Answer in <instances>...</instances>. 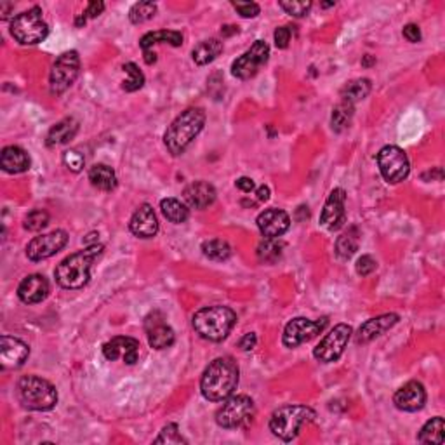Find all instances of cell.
I'll list each match as a JSON object with an SVG mask.
<instances>
[{
  "mask_svg": "<svg viewBox=\"0 0 445 445\" xmlns=\"http://www.w3.org/2000/svg\"><path fill=\"white\" fill-rule=\"evenodd\" d=\"M240 371L232 356H220L205 367L201 379V391L205 400L222 402L232 397L239 386Z\"/></svg>",
  "mask_w": 445,
  "mask_h": 445,
  "instance_id": "6da1fadb",
  "label": "cell"
},
{
  "mask_svg": "<svg viewBox=\"0 0 445 445\" xmlns=\"http://www.w3.org/2000/svg\"><path fill=\"white\" fill-rule=\"evenodd\" d=\"M101 251L103 245L96 242V244L87 245L82 251L74 252V254H70L68 258H64L60 264H57L55 270L56 282L60 283L63 289L70 291L82 289V287L89 282L91 266H93L96 258L101 254Z\"/></svg>",
  "mask_w": 445,
  "mask_h": 445,
  "instance_id": "7a4b0ae2",
  "label": "cell"
},
{
  "mask_svg": "<svg viewBox=\"0 0 445 445\" xmlns=\"http://www.w3.org/2000/svg\"><path fill=\"white\" fill-rule=\"evenodd\" d=\"M205 124V113L202 108H188L181 115L172 120L166 134H164V143L169 153L174 157L185 153V150L193 143L195 137L202 133Z\"/></svg>",
  "mask_w": 445,
  "mask_h": 445,
  "instance_id": "3957f363",
  "label": "cell"
},
{
  "mask_svg": "<svg viewBox=\"0 0 445 445\" xmlns=\"http://www.w3.org/2000/svg\"><path fill=\"white\" fill-rule=\"evenodd\" d=\"M195 332L213 343L226 339L237 324V313L228 306H207L191 318Z\"/></svg>",
  "mask_w": 445,
  "mask_h": 445,
  "instance_id": "277c9868",
  "label": "cell"
},
{
  "mask_svg": "<svg viewBox=\"0 0 445 445\" xmlns=\"http://www.w3.org/2000/svg\"><path fill=\"white\" fill-rule=\"evenodd\" d=\"M315 410L306 405H282L271 414L270 432L283 442H291L299 435L303 424L315 419Z\"/></svg>",
  "mask_w": 445,
  "mask_h": 445,
  "instance_id": "5b68a950",
  "label": "cell"
},
{
  "mask_svg": "<svg viewBox=\"0 0 445 445\" xmlns=\"http://www.w3.org/2000/svg\"><path fill=\"white\" fill-rule=\"evenodd\" d=\"M18 398L30 410H51L57 404V391L38 376H23L18 381Z\"/></svg>",
  "mask_w": 445,
  "mask_h": 445,
  "instance_id": "8992f818",
  "label": "cell"
},
{
  "mask_svg": "<svg viewBox=\"0 0 445 445\" xmlns=\"http://www.w3.org/2000/svg\"><path fill=\"white\" fill-rule=\"evenodd\" d=\"M42 14L44 13L37 6L18 14L11 21V35L14 37V40L21 45H35L44 42L49 35V26Z\"/></svg>",
  "mask_w": 445,
  "mask_h": 445,
  "instance_id": "52a82bcc",
  "label": "cell"
},
{
  "mask_svg": "<svg viewBox=\"0 0 445 445\" xmlns=\"http://www.w3.org/2000/svg\"><path fill=\"white\" fill-rule=\"evenodd\" d=\"M256 416L254 400L247 395H235L222 400L216 412V423L225 429H237L247 427Z\"/></svg>",
  "mask_w": 445,
  "mask_h": 445,
  "instance_id": "ba28073f",
  "label": "cell"
},
{
  "mask_svg": "<svg viewBox=\"0 0 445 445\" xmlns=\"http://www.w3.org/2000/svg\"><path fill=\"white\" fill-rule=\"evenodd\" d=\"M378 166L385 181L391 183V185L402 183L410 172L407 153L402 148L395 147V145H388V147H383L379 150Z\"/></svg>",
  "mask_w": 445,
  "mask_h": 445,
  "instance_id": "9c48e42d",
  "label": "cell"
},
{
  "mask_svg": "<svg viewBox=\"0 0 445 445\" xmlns=\"http://www.w3.org/2000/svg\"><path fill=\"white\" fill-rule=\"evenodd\" d=\"M80 74V57L77 51L63 52L52 64L51 75H49V87L52 94H63L75 84Z\"/></svg>",
  "mask_w": 445,
  "mask_h": 445,
  "instance_id": "30bf717a",
  "label": "cell"
},
{
  "mask_svg": "<svg viewBox=\"0 0 445 445\" xmlns=\"http://www.w3.org/2000/svg\"><path fill=\"white\" fill-rule=\"evenodd\" d=\"M270 57V45L264 40H256L244 55L232 63V75L240 80L252 79Z\"/></svg>",
  "mask_w": 445,
  "mask_h": 445,
  "instance_id": "8fae6325",
  "label": "cell"
},
{
  "mask_svg": "<svg viewBox=\"0 0 445 445\" xmlns=\"http://www.w3.org/2000/svg\"><path fill=\"white\" fill-rule=\"evenodd\" d=\"M351 337V327L347 324H339L332 329L331 332L325 334L313 350V356L322 364L336 362L343 355L348 341Z\"/></svg>",
  "mask_w": 445,
  "mask_h": 445,
  "instance_id": "7c38bea8",
  "label": "cell"
},
{
  "mask_svg": "<svg viewBox=\"0 0 445 445\" xmlns=\"http://www.w3.org/2000/svg\"><path fill=\"white\" fill-rule=\"evenodd\" d=\"M325 327H327V318L325 317L318 318V320H310V318L305 317L293 318V320L286 325V329H283L282 336L283 347L296 348L299 344L313 339V337L318 336Z\"/></svg>",
  "mask_w": 445,
  "mask_h": 445,
  "instance_id": "4fadbf2b",
  "label": "cell"
},
{
  "mask_svg": "<svg viewBox=\"0 0 445 445\" xmlns=\"http://www.w3.org/2000/svg\"><path fill=\"white\" fill-rule=\"evenodd\" d=\"M68 244V233L64 230H55L45 235H38L26 245V256L30 261H42L63 251Z\"/></svg>",
  "mask_w": 445,
  "mask_h": 445,
  "instance_id": "5bb4252c",
  "label": "cell"
},
{
  "mask_svg": "<svg viewBox=\"0 0 445 445\" xmlns=\"http://www.w3.org/2000/svg\"><path fill=\"white\" fill-rule=\"evenodd\" d=\"M145 331H147L150 347L155 350H166V348L172 347L176 339L174 331L160 312H152L145 318Z\"/></svg>",
  "mask_w": 445,
  "mask_h": 445,
  "instance_id": "9a60e30c",
  "label": "cell"
},
{
  "mask_svg": "<svg viewBox=\"0 0 445 445\" xmlns=\"http://www.w3.org/2000/svg\"><path fill=\"white\" fill-rule=\"evenodd\" d=\"M344 202H347V193H344L343 188H336V190L331 191L320 214V225L325 230L336 232V230H339L344 225V221H347Z\"/></svg>",
  "mask_w": 445,
  "mask_h": 445,
  "instance_id": "2e32d148",
  "label": "cell"
},
{
  "mask_svg": "<svg viewBox=\"0 0 445 445\" xmlns=\"http://www.w3.org/2000/svg\"><path fill=\"white\" fill-rule=\"evenodd\" d=\"M103 355L110 362L122 360L128 366H134L137 362V356H140V341L128 336H117L110 339L108 343H105Z\"/></svg>",
  "mask_w": 445,
  "mask_h": 445,
  "instance_id": "e0dca14e",
  "label": "cell"
},
{
  "mask_svg": "<svg viewBox=\"0 0 445 445\" xmlns=\"http://www.w3.org/2000/svg\"><path fill=\"white\" fill-rule=\"evenodd\" d=\"M393 404L395 407L404 410V412H417L427 404V390L419 381L405 383L393 395Z\"/></svg>",
  "mask_w": 445,
  "mask_h": 445,
  "instance_id": "ac0fdd59",
  "label": "cell"
},
{
  "mask_svg": "<svg viewBox=\"0 0 445 445\" xmlns=\"http://www.w3.org/2000/svg\"><path fill=\"white\" fill-rule=\"evenodd\" d=\"M30 356L28 344L21 339L4 334L0 337V362L4 369H18Z\"/></svg>",
  "mask_w": 445,
  "mask_h": 445,
  "instance_id": "d6986e66",
  "label": "cell"
},
{
  "mask_svg": "<svg viewBox=\"0 0 445 445\" xmlns=\"http://www.w3.org/2000/svg\"><path fill=\"white\" fill-rule=\"evenodd\" d=\"M256 225L264 239H278L289 230L291 218L282 209H266L259 214Z\"/></svg>",
  "mask_w": 445,
  "mask_h": 445,
  "instance_id": "ffe728a7",
  "label": "cell"
},
{
  "mask_svg": "<svg viewBox=\"0 0 445 445\" xmlns=\"http://www.w3.org/2000/svg\"><path fill=\"white\" fill-rule=\"evenodd\" d=\"M129 228L133 235L140 239H152L159 232V220L155 216V210L150 204H143L136 209L129 222Z\"/></svg>",
  "mask_w": 445,
  "mask_h": 445,
  "instance_id": "44dd1931",
  "label": "cell"
},
{
  "mask_svg": "<svg viewBox=\"0 0 445 445\" xmlns=\"http://www.w3.org/2000/svg\"><path fill=\"white\" fill-rule=\"evenodd\" d=\"M49 296V282L44 275L33 274L21 280L18 287V298L25 305H37Z\"/></svg>",
  "mask_w": 445,
  "mask_h": 445,
  "instance_id": "7402d4cb",
  "label": "cell"
},
{
  "mask_svg": "<svg viewBox=\"0 0 445 445\" xmlns=\"http://www.w3.org/2000/svg\"><path fill=\"white\" fill-rule=\"evenodd\" d=\"M398 320H400V317L397 313H385V315L371 318L366 324L360 325L359 334H356V343H369L376 337L383 336L393 325H397Z\"/></svg>",
  "mask_w": 445,
  "mask_h": 445,
  "instance_id": "603a6c76",
  "label": "cell"
},
{
  "mask_svg": "<svg viewBox=\"0 0 445 445\" xmlns=\"http://www.w3.org/2000/svg\"><path fill=\"white\" fill-rule=\"evenodd\" d=\"M183 198L188 204V207L193 209H205L216 201V190L213 185L205 181H195L188 185L183 191Z\"/></svg>",
  "mask_w": 445,
  "mask_h": 445,
  "instance_id": "cb8c5ba5",
  "label": "cell"
},
{
  "mask_svg": "<svg viewBox=\"0 0 445 445\" xmlns=\"http://www.w3.org/2000/svg\"><path fill=\"white\" fill-rule=\"evenodd\" d=\"M30 155L19 147H6L0 153V166L9 174H21L30 169Z\"/></svg>",
  "mask_w": 445,
  "mask_h": 445,
  "instance_id": "d4e9b609",
  "label": "cell"
},
{
  "mask_svg": "<svg viewBox=\"0 0 445 445\" xmlns=\"http://www.w3.org/2000/svg\"><path fill=\"white\" fill-rule=\"evenodd\" d=\"M77 130H79V122L75 118L67 117L63 120L57 122L56 125H52L51 130L47 133V140L45 145L47 147H57V145H64L70 140H74Z\"/></svg>",
  "mask_w": 445,
  "mask_h": 445,
  "instance_id": "484cf974",
  "label": "cell"
},
{
  "mask_svg": "<svg viewBox=\"0 0 445 445\" xmlns=\"http://www.w3.org/2000/svg\"><path fill=\"white\" fill-rule=\"evenodd\" d=\"M157 44H171L174 47H179L183 44V35L181 32H176V30H159V32H148L147 35L141 37L140 45L143 49V52L153 51V45Z\"/></svg>",
  "mask_w": 445,
  "mask_h": 445,
  "instance_id": "4316f807",
  "label": "cell"
},
{
  "mask_svg": "<svg viewBox=\"0 0 445 445\" xmlns=\"http://www.w3.org/2000/svg\"><path fill=\"white\" fill-rule=\"evenodd\" d=\"M91 185L103 191H111L117 188V174L106 164H96L89 169Z\"/></svg>",
  "mask_w": 445,
  "mask_h": 445,
  "instance_id": "83f0119b",
  "label": "cell"
},
{
  "mask_svg": "<svg viewBox=\"0 0 445 445\" xmlns=\"http://www.w3.org/2000/svg\"><path fill=\"white\" fill-rule=\"evenodd\" d=\"M222 52V42L218 38H209V40H202L197 44L191 51V57L197 64L204 67V64L213 63L218 56Z\"/></svg>",
  "mask_w": 445,
  "mask_h": 445,
  "instance_id": "f1b7e54d",
  "label": "cell"
},
{
  "mask_svg": "<svg viewBox=\"0 0 445 445\" xmlns=\"http://www.w3.org/2000/svg\"><path fill=\"white\" fill-rule=\"evenodd\" d=\"M371 89H372V84L369 79H356V80H351V82H348L347 86L343 87V91H341V98H343V101L355 105L356 101L366 99L367 96H369Z\"/></svg>",
  "mask_w": 445,
  "mask_h": 445,
  "instance_id": "f546056e",
  "label": "cell"
},
{
  "mask_svg": "<svg viewBox=\"0 0 445 445\" xmlns=\"http://www.w3.org/2000/svg\"><path fill=\"white\" fill-rule=\"evenodd\" d=\"M160 210L166 216V220L174 222V225H181L190 216V209L183 202H179L178 198H164L160 202Z\"/></svg>",
  "mask_w": 445,
  "mask_h": 445,
  "instance_id": "4dcf8cb0",
  "label": "cell"
},
{
  "mask_svg": "<svg viewBox=\"0 0 445 445\" xmlns=\"http://www.w3.org/2000/svg\"><path fill=\"white\" fill-rule=\"evenodd\" d=\"M444 429H445V423H444V417L436 416L433 419H429L423 428H421L419 440L421 444H444Z\"/></svg>",
  "mask_w": 445,
  "mask_h": 445,
  "instance_id": "1f68e13d",
  "label": "cell"
},
{
  "mask_svg": "<svg viewBox=\"0 0 445 445\" xmlns=\"http://www.w3.org/2000/svg\"><path fill=\"white\" fill-rule=\"evenodd\" d=\"M359 251V232L356 228H350L336 240V254L341 259H350Z\"/></svg>",
  "mask_w": 445,
  "mask_h": 445,
  "instance_id": "d6a6232c",
  "label": "cell"
},
{
  "mask_svg": "<svg viewBox=\"0 0 445 445\" xmlns=\"http://www.w3.org/2000/svg\"><path fill=\"white\" fill-rule=\"evenodd\" d=\"M202 254L213 261H226L232 256V245L221 239L207 240L202 244Z\"/></svg>",
  "mask_w": 445,
  "mask_h": 445,
  "instance_id": "836d02e7",
  "label": "cell"
},
{
  "mask_svg": "<svg viewBox=\"0 0 445 445\" xmlns=\"http://www.w3.org/2000/svg\"><path fill=\"white\" fill-rule=\"evenodd\" d=\"M282 249L283 244L278 239H264L259 242L256 252H258V258L263 263H275L282 254Z\"/></svg>",
  "mask_w": 445,
  "mask_h": 445,
  "instance_id": "e575fe53",
  "label": "cell"
},
{
  "mask_svg": "<svg viewBox=\"0 0 445 445\" xmlns=\"http://www.w3.org/2000/svg\"><path fill=\"white\" fill-rule=\"evenodd\" d=\"M351 118H353V105L351 103L341 101L339 105L332 110V117H331L332 129L336 130V133H341V130H344L348 125H350Z\"/></svg>",
  "mask_w": 445,
  "mask_h": 445,
  "instance_id": "d590c367",
  "label": "cell"
},
{
  "mask_svg": "<svg viewBox=\"0 0 445 445\" xmlns=\"http://www.w3.org/2000/svg\"><path fill=\"white\" fill-rule=\"evenodd\" d=\"M157 14V4L153 2H137L130 7L129 19L133 25H141V23L148 21Z\"/></svg>",
  "mask_w": 445,
  "mask_h": 445,
  "instance_id": "8d00e7d4",
  "label": "cell"
},
{
  "mask_svg": "<svg viewBox=\"0 0 445 445\" xmlns=\"http://www.w3.org/2000/svg\"><path fill=\"white\" fill-rule=\"evenodd\" d=\"M124 72H125V75H128V79H125L124 84H122L124 91H128V93H134V91L141 89V87L145 86V75H143V72L137 68V64L125 63Z\"/></svg>",
  "mask_w": 445,
  "mask_h": 445,
  "instance_id": "74e56055",
  "label": "cell"
},
{
  "mask_svg": "<svg viewBox=\"0 0 445 445\" xmlns=\"http://www.w3.org/2000/svg\"><path fill=\"white\" fill-rule=\"evenodd\" d=\"M49 225V214L44 209H33L25 218V228L28 232H40Z\"/></svg>",
  "mask_w": 445,
  "mask_h": 445,
  "instance_id": "f35d334b",
  "label": "cell"
},
{
  "mask_svg": "<svg viewBox=\"0 0 445 445\" xmlns=\"http://www.w3.org/2000/svg\"><path fill=\"white\" fill-rule=\"evenodd\" d=\"M155 444H186V440L183 439L178 424L169 423L162 428L160 435L155 439Z\"/></svg>",
  "mask_w": 445,
  "mask_h": 445,
  "instance_id": "ab89813d",
  "label": "cell"
},
{
  "mask_svg": "<svg viewBox=\"0 0 445 445\" xmlns=\"http://www.w3.org/2000/svg\"><path fill=\"white\" fill-rule=\"evenodd\" d=\"M63 164L64 167L70 169L72 172H80L86 166V157L79 152V150L70 148L63 153Z\"/></svg>",
  "mask_w": 445,
  "mask_h": 445,
  "instance_id": "60d3db41",
  "label": "cell"
},
{
  "mask_svg": "<svg viewBox=\"0 0 445 445\" xmlns=\"http://www.w3.org/2000/svg\"><path fill=\"white\" fill-rule=\"evenodd\" d=\"M278 6L293 18H305L312 9V2H280Z\"/></svg>",
  "mask_w": 445,
  "mask_h": 445,
  "instance_id": "b9f144b4",
  "label": "cell"
},
{
  "mask_svg": "<svg viewBox=\"0 0 445 445\" xmlns=\"http://www.w3.org/2000/svg\"><path fill=\"white\" fill-rule=\"evenodd\" d=\"M103 11H105V4L103 2H89V6H87V9L84 11V14H80L79 18H77V21H75V25L77 26H82V25H86V21H87V18H98L99 14L103 13Z\"/></svg>",
  "mask_w": 445,
  "mask_h": 445,
  "instance_id": "7bdbcfd3",
  "label": "cell"
},
{
  "mask_svg": "<svg viewBox=\"0 0 445 445\" xmlns=\"http://www.w3.org/2000/svg\"><path fill=\"white\" fill-rule=\"evenodd\" d=\"M376 268H378V263H376V259L369 254H366V256H362V258L356 259L355 270H356V274L360 275V277H367V275H371L372 271L376 270Z\"/></svg>",
  "mask_w": 445,
  "mask_h": 445,
  "instance_id": "ee69618b",
  "label": "cell"
},
{
  "mask_svg": "<svg viewBox=\"0 0 445 445\" xmlns=\"http://www.w3.org/2000/svg\"><path fill=\"white\" fill-rule=\"evenodd\" d=\"M232 6L235 7V11L242 18H256L261 11L256 2H233Z\"/></svg>",
  "mask_w": 445,
  "mask_h": 445,
  "instance_id": "f6af8a7d",
  "label": "cell"
},
{
  "mask_svg": "<svg viewBox=\"0 0 445 445\" xmlns=\"http://www.w3.org/2000/svg\"><path fill=\"white\" fill-rule=\"evenodd\" d=\"M274 38H275V45H277L278 49H286L291 42V30L287 28V26H280V28L275 30Z\"/></svg>",
  "mask_w": 445,
  "mask_h": 445,
  "instance_id": "bcb514c9",
  "label": "cell"
},
{
  "mask_svg": "<svg viewBox=\"0 0 445 445\" xmlns=\"http://www.w3.org/2000/svg\"><path fill=\"white\" fill-rule=\"evenodd\" d=\"M256 344H258V337H256L254 332H247L245 336H242L239 341V348L242 351L254 350Z\"/></svg>",
  "mask_w": 445,
  "mask_h": 445,
  "instance_id": "7dc6e473",
  "label": "cell"
},
{
  "mask_svg": "<svg viewBox=\"0 0 445 445\" xmlns=\"http://www.w3.org/2000/svg\"><path fill=\"white\" fill-rule=\"evenodd\" d=\"M404 37L407 38L409 42H412V44H416V42L421 40V30L419 26L414 25V23H409V25L404 26Z\"/></svg>",
  "mask_w": 445,
  "mask_h": 445,
  "instance_id": "c3c4849f",
  "label": "cell"
},
{
  "mask_svg": "<svg viewBox=\"0 0 445 445\" xmlns=\"http://www.w3.org/2000/svg\"><path fill=\"white\" fill-rule=\"evenodd\" d=\"M235 186L239 188L240 191H244V193H251V191H254V188H256L254 181H252L251 178H245V176H244V178L237 179Z\"/></svg>",
  "mask_w": 445,
  "mask_h": 445,
  "instance_id": "681fc988",
  "label": "cell"
},
{
  "mask_svg": "<svg viewBox=\"0 0 445 445\" xmlns=\"http://www.w3.org/2000/svg\"><path fill=\"white\" fill-rule=\"evenodd\" d=\"M256 195H258L259 202H266L268 198H270V188H268L266 185L259 186L258 190H256Z\"/></svg>",
  "mask_w": 445,
  "mask_h": 445,
  "instance_id": "f907efd6",
  "label": "cell"
},
{
  "mask_svg": "<svg viewBox=\"0 0 445 445\" xmlns=\"http://www.w3.org/2000/svg\"><path fill=\"white\" fill-rule=\"evenodd\" d=\"M221 33H222V37H230V35H233V33H239V28L233 25H226L221 28Z\"/></svg>",
  "mask_w": 445,
  "mask_h": 445,
  "instance_id": "816d5d0a",
  "label": "cell"
},
{
  "mask_svg": "<svg viewBox=\"0 0 445 445\" xmlns=\"http://www.w3.org/2000/svg\"><path fill=\"white\" fill-rule=\"evenodd\" d=\"M14 9L13 4H0V14H2V19H7L9 18V11Z\"/></svg>",
  "mask_w": 445,
  "mask_h": 445,
  "instance_id": "f5cc1de1",
  "label": "cell"
},
{
  "mask_svg": "<svg viewBox=\"0 0 445 445\" xmlns=\"http://www.w3.org/2000/svg\"><path fill=\"white\" fill-rule=\"evenodd\" d=\"M143 55H145V61H147L148 64H153L157 61V56L153 51H147V52H143Z\"/></svg>",
  "mask_w": 445,
  "mask_h": 445,
  "instance_id": "db71d44e",
  "label": "cell"
},
{
  "mask_svg": "<svg viewBox=\"0 0 445 445\" xmlns=\"http://www.w3.org/2000/svg\"><path fill=\"white\" fill-rule=\"evenodd\" d=\"M372 61H374V60H372L371 56H367V57H366V61H364V67H369V64L372 63Z\"/></svg>",
  "mask_w": 445,
  "mask_h": 445,
  "instance_id": "11a10c76",
  "label": "cell"
}]
</instances>
